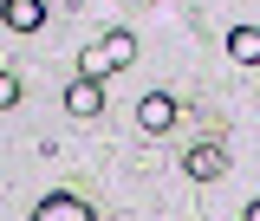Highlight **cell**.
Wrapping results in <instances>:
<instances>
[{
	"mask_svg": "<svg viewBox=\"0 0 260 221\" xmlns=\"http://www.w3.org/2000/svg\"><path fill=\"white\" fill-rule=\"evenodd\" d=\"M130 59H137V39H130V33H104L91 52L78 59V72H85V78H111V72H124Z\"/></svg>",
	"mask_w": 260,
	"mask_h": 221,
	"instance_id": "cell-1",
	"label": "cell"
},
{
	"mask_svg": "<svg viewBox=\"0 0 260 221\" xmlns=\"http://www.w3.org/2000/svg\"><path fill=\"white\" fill-rule=\"evenodd\" d=\"M65 111H72V117H98V111H104V78H85V72H78V78L65 85Z\"/></svg>",
	"mask_w": 260,
	"mask_h": 221,
	"instance_id": "cell-2",
	"label": "cell"
},
{
	"mask_svg": "<svg viewBox=\"0 0 260 221\" xmlns=\"http://www.w3.org/2000/svg\"><path fill=\"white\" fill-rule=\"evenodd\" d=\"M32 221H91V202L85 195H46L32 208Z\"/></svg>",
	"mask_w": 260,
	"mask_h": 221,
	"instance_id": "cell-3",
	"label": "cell"
},
{
	"mask_svg": "<svg viewBox=\"0 0 260 221\" xmlns=\"http://www.w3.org/2000/svg\"><path fill=\"white\" fill-rule=\"evenodd\" d=\"M137 124L150 130V137H162V130L176 124V98H169V91H150L143 104H137Z\"/></svg>",
	"mask_w": 260,
	"mask_h": 221,
	"instance_id": "cell-4",
	"label": "cell"
},
{
	"mask_svg": "<svg viewBox=\"0 0 260 221\" xmlns=\"http://www.w3.org/2000/svg\"><path fill=\"white\" fill-rule=\"evenodd\" d=\"M182 169H189L195 182H215V176L228 169V156H221V143H195L189 156H182Z\"/></svg>",
	"mask_w": 260,
	"mask_h": 221,
	"instance_id": "cell-5",
	"label": "cell"
},
{
	"mask_svg": "<svg viewBox=\"0 0 260 221\" xmlns=\"http://www.w3.org/2000/svg\"><path fill=\"white\" fill-rule=\"evenodd\" d=\"M46 26V0H7V33H39Z\"/></svg>",
	"mask_w": 260,
	"mask_h": 221,
	"instance_id": "cell-6",
	"label": "cell"
},
{
	"mask_svg": "<svg viewBox=\"0 0 260 221\" xmlns=\"http://www.w3.org/2000/svg\"><path fill=\"white\" fill-rule=\"evenodd\" d=\"M228 59L234 65H260V26H234L228 33Z\"/></svg>",
	"mask_w": 260,
	"mask_h": 221,
	"instance_id": "cell-7",
	"label": "cell"
},
{
	"mask_svg": "<svg viewBox=\"0 0 260 221\" xmlns=\"http://www.w3.org/2000/svg\"><path fill=\"white\" fill-rule=\"evenodd\" d=\"M0 104H7V111L20 104V78H13V72H0Z\"/></svg>",
	"mask_w": 260,
	"mask_h": 221,
	"instance_id": "cell-8",
	"label": "cell"
},
{
	"mask_svg": "<svg viewBox=\"0 0 260 221\" xmlns=\"http://www.w3.org/2000/svg\"><path fill=\"white\" fill-rule=\"evenodd\" d=\"M247 221H260V202H254V208H247Z\"/></svg>",
	"mask_w": 260,
	"mask_h": 221,
	"instance_id": "cell-9",
	"label": "cell"
}]
</instances>
